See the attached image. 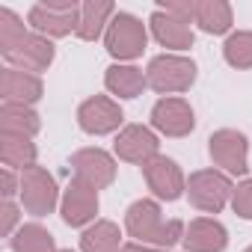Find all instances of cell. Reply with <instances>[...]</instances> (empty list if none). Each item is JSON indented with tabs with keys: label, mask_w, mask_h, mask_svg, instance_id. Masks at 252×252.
<instances>
[{
	"label": "cell",
	"mask_w": 252,
	"mask_h": 252,
	"mask_svg": "<svg viewBox=\"0 0 252 252\" xmlns=\"http://www.w3.org/2000/svg\"><path fill=\"white\" fill-rule=\"evenodd\" d=\"M125 228H128L131 237H137V243H152L158 249L175 246L178 240H184V231H187L181 220H163L160 205L152 199H140L128 208Z\"/></svg>",
	"instance_id": "6da1fadb"
},
{
	"label": "cell",
	"mask_w": 252,
	"mask_h": 252,
	"mask_svg": "<svg viewBox=\"0 0 252 252\" xmlns=\"http://www.w3.org/2000/svg\"><path fill=\"white\" fill-rule=\"evenodd\" d=\"M146 80L163 98L172 92H187L196 83V63L187 57H178V54H160L149 63Z\"/></svg>",
	"instance_id": "7a4b0ae2"
},
{
	"label": "cell",
	"mask_w": 252,
	"mask_h": 252,
	"mask_svg": "<svg viewBox=\"0 0 252 252\" xmlns=\"http://www.w3.org/2000/svg\"><path fill=\"white\" fill-rule=\"evenodd\" d=\"M231 193H234V184L220 169H199L187 178V199L193 208L205 214H220L231 202Z\"/></svg>",
	"instance_id": "3957f363"
},
{
	"label": "cell",
	"mask_w": 252,
	"mask_h": 252,
	"mask_svg": "<svg viewBox=\"0 0 252 252\" xmlns=\"http://www.w3.org/2000/svg\"><path fill=\"white\" fill-rule=\"evenodd\" d=\"M104 45H107L110 57H116L119 63L122 60H137L149 45L146 24L140 18H134L131 12H116L107 33H104Z\"/></svg>",
	"instance_id": "277c9868"
},
{
	"label": "cell",
	"mask_w": 252,
	"mask_h": 252,
	"mask_svg": "<svg viewBox=\"0 0 252 252\" xmlns=\"http://www.w3.org/2000/svg\"><path fill=\"white\" fill-rule=\"evenodd\" d=\"M80 6L83 3H74V0H45V3H36L30 9L27 21L39 36H57L60 39L68 33H77Z\"/></svg>",
	"instance_id": "5b68a950"
},
{
	"label": "cell",
	"mask_w": 252,
	"mask_h": 252,
	"mask_svg": "<svg viewBox=\"0 0 252 252\" xmlns=\"http://www.w3.org/2000/svg\"><path fill=\"white\" fill-rule=\"evenodd\" d=\"M208 152H211V160L228 175H243L249 169V143L234 128L214 131L208 140Z\"/></svg>",
	"instance_id": "8992f818"
},
{
	"label": "cell",
	"mask_w": 252,
	"mask_h": 252,
	"mask_svg": "<svg viewBox=\"0 0 252 252\" xmlns=\"http://www.w3.org/2000/svg\"><path fill=\"white\" fill-rule=\"evenodd\" d=\"M21 205L33 217H48L57 208V181L48 169L30 166L21 172Z\"/></svg>",
	"instance_id": "52a82bcc"
},
{
	"label": "cell",
	"mask_w": 252,
	"mask_h": 252,
	"mask_svg": "<svg viewBox=\"0 0 252 252\" xmlns=\"http://www.w3.org/2000/svg\"><path fill=\"white\" fill-rule=\"evenodd\" d=\"M113 152H116V158L128 160V163L146 166L149 160H155L160 155V140L146 125H125L113 143Z\"/></svg>",
	"instance_id": "ba28073f"
},
{
	"label": "cell",
	"mask_w": 252,
	"mask_h": 252,
	"mask_svg": "<svg viewBox=\"0 0 252 252\" xmlns=\"http://www.w3.org/2000/svg\"><path fill=\"white\" fill-rule=\"evenodd\" d=\"M122 122H125L122 107L107 95H92L77 107V125L92 137H104V134L119 131Z\"/></svg>",
	"instance_id": "9c48e42d"
},
{
	"label": "cell",
	"mask_w": 252,
	"mask_h": 252,
	"mask_svg": "<svg viewBox=\"0 0 252 252\" xmlns=\"http://www.w3.org/2000/svg\"><path fill=\"white\" fill-rule=\"evenodd\" d=\"M71 172L74 181L92 190H104L116 181V160L104 149H80L71 155Z\"/></svg>",
	"instance_id": "30bf717a"
},
{
	"label": "cell",
	"mask_w": 252,
	"mask_h": 252,
	"mask_svg": "<svg viewBox=\"0 0 252 252\" xmlns=\"http://www.w3.org/2000/svg\"><path fill=\"white\" fill-rule=\"evenodd\" d=\"M143 175H146L149 190H152L158 199H163V202H175V199H181V196L187 193V178H184L181 166H178L172 158L158 155L155 160H149V163L143 166Z\"/></svg>",
	"instance_id": "8fae6325"
},
{
	"label": "cell",
	"mask_w": 252,
	"mask_h": 252,
	"mask_svg": "<svg viewBox=\"0 0 252 252\" xmlns=\"http://www.w3.org/2000/svg\"><path fill=\"white\" fill-rule=\"evenodd\" d=\"M152 125L166 137H187L196 128V116L184 98H160L152 107Z\"/></svg>",
	"instance_id": "7c38bea8"
},
{
	"label": "cell",
	"mask_w": 252,
	"mask_h": 252,
	"mask_svg": "<svg viewBox=\"0 0 252 252\" xmlns=\"http://www.w3.org/2000/svg\"><path fill=\"white\" fill-rule=\"evenodd\" d=\"M54 54H57V51H54V45H51L48 36L27 33L24 42H21L12 54H6V63H9V68L27 71V74H39V71H45V68L54 63Z\"/></svg>",
	"instance_id": "4fadbf2b"
},
{
	"label": "cell",
	"mask_w": 252,
	"mask_h": 252,
	"mask_svg": "<svg viewBox=\"0 0 252 252\" xmlns=\"http://www.w3.org/2000/svg\"><path fill=\"white\" fill-rule=\"evenodd\" d=\"M60 211H63V220L65 225L71 228H80V225H89L98 214V190L80 184V181H71L63 193V202H60Z\"/></svg>",
	"instance_id": "5bb4252c"
},
{
	"label": "cell",
	"mask_w": 252,
	"mask_h": 252,
	"mask_svg": "<svg viewBox=\"0 0 252 252\" xmlns=\"http://www.w3.org/2000/svg\"><path fill=\"white\" fill-rule=\"evenodd\" d=\"M0 95H3V104L33 107L45 95V86H42L39 74H27V71H18V68H3V74H0Z\"/></svg>",
	"instance_id": "9a60e30c"
},
{
	"label": "cell",
	"mask_w": 252,
	"mask_h": 252,
	"mask_svg": "<svg viewBox=\"0 0 252 252\" xmlns=\"http://www.w3.org/2000/svg\"><path fill=\"white\" fill-rule=\"evenodd\" d=\"M181 243L187 252H222L228 246V231L222 222H217L211 217H199L187 225Z\"/></svg>",
	"instance_id": "2e32d148"
},
{
	"label": "cell",
	"mask_w": 252,
	"mask_h": 252,
	"mask_svg": "<svg viewBox=\"0 0 252 252\" xmlns=\"http://www.w3.org/2000/svg\"><path fill=\"white\" fill-rule=\"evenodd\" d=\"M149 24H152L155 39H158L163 48H169V51H187V48H193V42H196L190 24H184V21L166 15L163 9H155L152 18H149Z\"/></svg>",
	"instance_id": "e0dca14e"
},
{
	"label": "cell",
	"mask_w": 252,
	"mask_h": 252,
	"mask_svg": "<svg viewBox=\"0 0 252 252\" xmlns=\"http://www.w3.org/2000/svg\"><path fill=\"white\" fill-rule=\"evenodd\" d=\"M116 15V6L110 3V0H86V3L80 6V24H77V39L83 42H95L113 21Z\"/></svg>",
	"instance_id": "ac0fdd59"
},
{
	"label": "cell",
	"mask_w": 252,
	"mask_h": 252,
	"mask_svg": "<svg viewBox=\"0 0 252 252\" xmlns=\"http://www.w3.org/2000/svg\"><path fill=\"white\" fill-rule=\"evenodd\" d=\"M104 86L119 98H137L149 86V80H146V71H140L137 65L116 63L104 71Z\"/></svg>",
	"instance_id": "d6986e66"
},
{
	"label": "cell",
	"mask_w": 252,
	"mask_h": 252,
	"mask_svg": "<svg viewBox=\"0 0 252 252\" xmlns=\"http://www.w3.org/2000/svg\"><path fill=\"white\" fill-rule=\"evenodd\" d=\"M0 160L6 169H30L36 166V143L21 134H0Z\"/></svg>",
	"instance_id": "ffe728a7"
},
{
	"label": "cell",
	"mask_w": 252,
	"mask_h": 252,
	"mask_svg": "<svg viewBox=\"0 0 252 252\" xmlns=\"http://www.w3.org/2000/svg\"><path fill=\"white\" fill-rule=\"evenodd\" d=\"M39 128H42V119L33 107H24V104H3L0 107V134L36 137Z\"/></svg>",
	"instance_id": "44dd1931"
},
{
	"label": "cell",
	"mask_w": 252,
	"mask_h": 252,
	"mask_svg": "<svg viewBox=\"0 0 252 252\" xmlns=\"http://www.w3.org/2000/svg\"><path fill=\"white\" fill-rule=\"evenodd\" d=\"M196 24L211 36H222L231 30V6L225 0H196Z\"/></svg>",
	"instance_id": "7402d4cb"
},
{
	"label": "cell",
	"mask_w": 252,
	"mask_h": 252,
	"mask_svg": "<svg viewBox=\"0 0 252 252\" xmlns=\"http://www.w3.org/2000/svg\"><path fill=\"white\" fill-rule=\"evenodd\" d=\"M122 243V231L110 220H98L80 234V249L83 252H116Z\"/></svg>",
	"instance_id": "603a6c76"
},
{
	"label": "cell",
	"mask_w": 252,
	"mask_h": 252,
	"mask_svg": "<svg viewBox=\"0 0 252 252\" xmlns=\"http://www.w3.org/2000/svg\"><path fill=\"white\" fill-rule=\"evenodd\" d=\"M9 246H12V252H57V249H54V234H51L45 225H39V222L21 225V228L12 234Z\"/></svg>",
	"instance_id": "cb8c5ba5"
},
{
	"label": "cell",
	"mask_w": 252,
	"mask_h": 252,
	"mask_svg": "<svg viewBox=\"0 0 252 252\" xmlns=\"http://www.w3.org/2000/svg\"><path fill=\"white\" fill-rule=\"evenodd\" d=\"M222 57L231 68H252V33L249 30L231 33L222 45Z\"/></svg>",
	"instance_id": "d4e9b609"
},
{
	"label": "cell",
	"mask_w": 252,
	"mask_h": 252,
	"mask_svg": "<svg viewBox=\"0 0 252 252\" xmlns=\"http://www.w3.org/2000/svg\"><path fill=\"white\" fill-rule=\"evenodd\" d=\"M24 36H27V30H24L21 18L12 9H0V51H3V57L12 54L24 42Z\"/></svg>",
	"instance_id": "484cf974"
},
{
	"label": "cell",
	"mask_w": 252,
	"mask_h": 252,
	"mask_svg": "<svg viewBox=\"0 0 252 252\" xmlns=\"http://www.w3.org/2000/svg\"><path fill=\"white\" fill-rule=\"evenodd\" d=\"M231 208L240 220H252V178L240 181L231 193Z\"/></svg>",
	"instance_id": "4316f807"
},
{
	"label": "cell",
	"mask_w": 252,
	"mask_h": 252,
	"mask_svg": "<svg viewBox=\"0 0 252 252\" xmlns=\"http://www.w3.org/2000/svg\"><path fill=\"white\" fill-rule=\"evenodd\" d=\"M160 9H163L166 15H172V18L184 21V24L196 21V0H184V3H181V0H163Z\"/></svg>",
	"instance_id": "83f0119b"
},
{
	"label": "cell",
	"mask_w": 252,
	"mask_h": 252,
	"mask_svg": "<svg viewBox=\"0 0 252 252\" xmlns=\"http://www.w3.org/2000/svg\"><path fill=\"white\" fill-rule=\"evenodd\" d=\"M0 214H3V234L9 237L12 228H15V222H18V208H15V202H12V199H3V208H0Z\"/></svg>",
	"instance_id": "f1b7e54d"
},
{
	"label": "cell",
	"mask_w": 252,
	"mask_h": 252,
	"mask_svg": "<svg viewBox=\"0 0 252 252\" xmlns=\"http://www.w3.org/2000/svg\"><path fill=\"white\" fill-rule=\"evenodd\" d=\"M0 181H3V199H12L15 193H21V178H15L12 169H3Z\"/></svg>",
	"instance_id": "f546056e"
},
{
	"label": "cell",
	"mask_w": 252,
	"mask_h": 252,
	"mask_svg": "<svg viewBox=\"0 0 252 252\" xmlns=\"http://www.w3.org/2000/svg\"><path fill=\"white\" fill-rule=\"evenodd\" d=\"M122 252H166V249H158V246H149V243H125Z\"/></svg>",
	"instance_id": "4dcf8cb0"
},
{
	"label": "cell",
	"mask_w": 252,
	"mask_h": 252,
	"mask_svg": "<svg viewBox=\"0 0 252 252\" xmlns=\"http://www.w3.org/2000/svg\"><path fill=\"white\" fill-rule=\"evenodd\" d=\"M57 252H71V249H57Z\"/></svg>",
	"instance_id": "1f68e13d"
},
{
	"label": "cell",
	"mask_w": 252,
	"mask_h": 252,
	"mask_svg": "<svg viewBox=\"0 0 252 252\" xmlns=\"http://www.w3.org/2000/svg\"><path fill=\"white\" fill-rule=\"evenodd\" d=\"M246 252H252V246H249V249H246Z\"/></svg>",
	"instance_id": "d6a6232c"
}]
</instances>
